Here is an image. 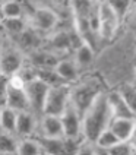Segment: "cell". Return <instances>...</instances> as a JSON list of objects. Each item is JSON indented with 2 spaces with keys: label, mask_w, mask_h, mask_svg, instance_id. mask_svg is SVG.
Segmentation results:
<instances>
[{
  "label": "cell",
  "mask_w": 136,
  "mask_h": 155,
  "mask_svg": "<svg viewBox=\"0 0 136 155\" xmlns=\"http://www.w3.org/2000/svg\"><path fill=\"white\" fill-rule=\"evenodd\" d=\"M43 155H47V154H43Z\"/></svg>",
  "instance_id": "obj_35"
},
{
  "label": "cell",
  "mask_w": 136,
  "mask_h": 155,
  "mask_svg": "<svg viewBox=\"0 0 136 155\" xmlns=\"http://www.w3.org/2000/svg\"><path fill=\"white\" fill-rule=\"evenodd\" d=\"M53 70L63 84H69V85L72 82H76L79 76V68L73 61V59H59Z\"/></svg>",
  "instance_id": "obj_14"
},
{
  "label": "cell",
  "mask_w": 136,
  "mask_h": 155,
  "mask_svg": "<svg viewBox=\"0 0 136 155\" xmlns=\"http://www.w3.org/2000/svg\"><path fill=\"white\" fill-rule=\"evenodd\" d=\"M73 61L76 63V66L81 69H85V68H89L91 64L94 63V59H95V50L91 44L82 43L78 45L76 48L73 50Z\"/></svg>",
  "instance_id": "obj_15"
},
{
  "label": "cell",
  "mask_w": 136,
  "mask_h": 155,
  "mask_svg": "<svg viewBox=\"0 0 136 155\" xmlns=\"http://www.w3.org/2000/svg\"><path fill=\"white\" fill-rule=\"evenodd\" d=\"M37 130H38L37 136H41V138H63V127H61L60 116L41 114Z\"/></svg>",
  "instance_id": "obj_11"
},
{
  "label": "cell",
  "mask_w": 136,
  "mask_h": 155,
  "mask_svg": "<svg viewBox=\"0 0 136 155\" xmlns=\"http://www.w3.org/2000/svg\"><path fill=\"white\" fill-rule=\"evenodd\" d=\"M0 155H16V154H13V152H0Z\"/></svg>",
  "instance_id": "obj_31"
},
{
  "label": "cell",
  "mask_w": 136,
  "mask_h": 155,
  "mask_svg": "<svg viewBox=\"0 0 136 155\" xmlns=\"http://www.w3.org/2000/svg\"><path fill=\"white\" fill-rule=\"evenodd\" d=\"M101 91L97 88V85L89 82V81L88 82H82V84L76 85L75 88L70 86V104L79 111V114H82L86 110V107L91 104V101Z\"/></svg>",
  "instance_id": "obj_4"
},
{
  "label": "cell",
  "mask_w": 136,
  "mask_h": 155,
  "mask_svg": "<svg viewBox=\"0 0 136 155\" xmlns=\"http://www.w3.org/2000/svg\"><path fill=\"white\" fill-rule=\"evenodd\" d=\"M2 2H5V0H0V3H2Z\"/></svg>",
  "instance_id": "obj_33"
},
{
  "label": "cell",
  "mask_w": 136,
  "mask_h": 155,
  "mask_svg": "<svg viewBox=\"0 0 136 155\" xmlns=\"http://www.w3.org/2000/svg\"><path fill=\"white\" fill-rule=\"evenodd\" d=\"M89 2H92V3H101V2H104V0H89Z\"/></svg>",
  "instance_id": "obj_32"
},
{
  "label": "cell",
  "mask_w": 136,
  "mask_h": 155,
  "mask_svg": "<svg viewBox=\"0 0 136 155\" xmlns=\"http://www.w3.org/2000/svg\"><path fill=\"white\" fill-rule=\"evenodd\" d=\"M37 126L38 120L35 117V113L32 111H19L16 117V127H15V135L18 138H29L37 133Z\"/></svg>",
  "instance_id": "obj_12"
},
{
  "label": "cell",
  "mask_w": 136,
  "mask_h": 155,
  "mask_svg": "<svg viewBox=\"0 0 136 155\" xmlns=\"http://www.w3.org/2000/svg\"><path fill=\"white\" fill-rule=\"evenodd\" d=\"M107 97V104L110 110L111 117H128V119H135V110L130 108L128 104L123 101V98L117 94V91H110L105 92Z\"/></svg>",
  "instance_id": "obj_13"
},
{
  "label": "cell",
  "mask_w": 136,
  "mask_h": 155,
  "mask_svg": "<svg viewBox=\"0 0 136 155\" xmlns=\"http://www.w3.org/2000/svg\"><path fill=\"white\" fill-rule=\"evenodd\" d=\"M59 24V15L47 6H40L34 9L31 15V26L35 32L50 34L53 32Z\"/></svg>",
  "instance_id": "obj_5"
},
{
  "label": "cell",
  "mask_w": 136,
  "mask_h": 155,
  "mask_svg": "<svg viewBox=\"0 0 136 155\" xmlns=\"http://www.w3.org/2000/svg\"><path fill=\"white\" fill-rule=\"evenodd\" d=\"M63 138L68 139H82V126H81V114L76 108L69 104L68 108L60 116Z\"/></svg>",
  "instance_id": "obj_8"
},
{
  "label": "cell",
  "mask_w": 136,
  "mask_h": 155,
  "mask_svg": "<svg viewBox=\"0 0 136 155\" xmlns=\"http://www.w3.org/2000/svg\"><path fill=\"white\" fill-rule=\"evenodd\" d=\"M107 127L114 133L120 142H130L135 136V119L128 117H111Z\"/></svg>",
  "instance_id": "obj_9"
},
{
  "label": "cell",
  "mask_w": 136,
  "mask_h": 155,
  "mask_svg": "<svg viewBox=\"0 0 136 155\" xmlns=\"http://www.w3.org/2000/svg\"><path fill=\"white\" fill-rule=\"evenodd\" d=\"M22 68H24V56L21 50L18 47L8 48L3 45L0 51V75L12 76L16 75Z\"/></svg>",
  "instance_id": "obj_7"
},
{
  "label": "cell",
  "mask_w": 136,
  "mask_h": 155,
  "mask_svg": "<svg viewBox=\"0 0 136 155\" xmlns=\"http://www.w3.org/2000/svg\"><path fill=\"white\" fill-rule=\"evenodd\" d=\"M18 142H19V138L15 133H8V132L0 130V152H13V154H16Z\"/></svg>",
  "instance_id": "obj_23"
},
{
  "label": "cell",
  "mask_w": 136,
  "mask_h": 155,
  "mask_svg": "<svg viewBox=\"0 0 136 155\" xmlns=\"http://www.w3.org/2000/svg\"><path fill=\"white\" fill-rule=\"evenodd\" d=\"M6 92H8V76L0 75V107H5Z\"/></svg>",
  "instance_id": "obj_27"
},
{
  "label": "cell",
  "mask_w": 136,
  "mask_h": 155,
  "mask_svg": "<svg viewBox=\"0 0 136 155\" xmlns=\"http://www.w3.org/2000/svg\"><path fill=\"white\" fill-rule=\"evenodd\" d=\"M48 88L50 86L37 76L25 82L24 89H25V94L28 97V103H29V108H31L32 113H35V114L41 113Z\"/></svg>",
  "instance_id": "obj_6"
},
{
  "label": "cell",
  "mask_w": 136,
  "mask_h": 155,
  "mask_svg": "<svg viewBox=\"0 0 136 155\" xmlns=\"http://www.w3.org/2000/svg\"><path fill=\"white\" fill-rule=\"evenodd\" d=\"M105 3L113 9V12L119 16L120 21L128 16L133 6V0H105Z\"/></svg>",
  "instance_id": "obj_22"
},
{
  "label": "cell",
  "mask_w": 136,
  "mask_h": 155,
  "mask_svg": "<svg viewBox=\"0 0 136 155\" xmlns=\"http://www.w3.org/2000/svg\"><path fill=\"white\" fill-rule=\"evenodd\" d=\"M95 147V145H94ZM95 155H110L108 149H104V148H97L95 147Z\"/></svg>",
  "instance_id": "obj_28"
},
{
  "label": "cell",
  "mask_w": 136,
  "mask_h": 155,
  "mask_svg": "<svg viewBox=\"0 0 136 155\" xmlns=\"http://www.w3.org/2000/svg\"><path fill=\"white\" fill-rule=\"evenodd\" d=\"M69 104H70V85L69 84H59V85L50 86L45 95V100H44L41 114L61 116Z\"/></svg>",
  "instance_id": "obj_3"
},
{
  "label": "cell",
  "mask_w": 136,
  "mask_h": 155,
  "mask_svg": "<svg viewBox=\"0 0 136 155\" xmlns=\"http://www.w3.org/2000/svg\"><path fill=\"white\" fill-rule=\"evenodd\" d=\"M111 119L105 92H100L94 98L86 110L81 114V126H82V139L86 142H94L98 133L107 127Z\"/></svg>",
  "instance_id": "obj_1"
},
{
  "label": "cell",
  "mask_w": 136,
  "mask_h": 155,
  "mask_svg": "<svg viewBox=\"0 0 136 155\" xmlns=\"http://www.w3.org/2000/svg\"><path fill=\"white\" fill-rule=\"evenodd\" d=\"M73 155H95V147H94L92 142L82 140V142L78 145L76 151H75Z\"/></svg>",
  "instance_id": "obj_26"
},
{
  "label": "cell",
  "mask_w": 136,
  "mask_h": 155,
  "mask_svg": "<svg viewBox=\"0 0 136 155\" xmlns=\"http://www.w3.org/2000/svg\"><path fill=\"white\" fill-rule=\"evenodd\" d=\"M0 111H2V107H0Z\"/></svg>",
  "instance_id": "obj_34"
},
{
  "label": "cell",
  "mask_w": 136,
  "mask_h": 155,
  "mask_svg": "<svg viewBox=\"0 0 136 155\" xmlns=\"http://www.w3.org/2000/svg\"><path fill=\"white\" fill-rule=\"evenodd\" d=\"M119 142H120V140L114 136V133H113L108 127H105L104 130H101V132L98 133V136L95 138V140H94L92 143L97 148L110 149L111 147H114V145H116V143H119Z\"/></svg>",
  "instance_id": "obj_21"
},
{
  "label": "cell",
  "mask_w": 136,
  "mask_h": 155,
  "mask_svg": "<svg viewBox=\"0 0 136 155\" xmlns=\"http://www.w3.org/2000/svg\"><path fill=\"white\" fill-rule=\"evenodd\" d=\"M16 117L18 111L9 108V107H2V111H0V130L8 132V133H15Z\"/></svg>",
  "instance_id": "obj_20"
},
{
  "label": "cell",
  "mask_w": 136,
  "mask_h": 155,
  "mask_svg": "<svg viewBox=\"0 0 136 155\" xmlns=\"http://www.w3.org/2000/svg\"><path fill=\"white\" fill-rule=\"evenodd\" d=\"M117 94L123 98V101L128 104L130 108L135 110V104H136V92H135V85L133 84H129V82H124L116 89Z\"/></svg>",
  "instance_id": "obj_24"
},
{
  "label": "cell",
  "mask_w": 136,
  "mask_h": 155,
  "mask_svg": "<svg viewBox=\"0 0 136 155\" xmlns=\"http://www.w3.org/2000/svg\"><path fill=\"white\" fill-rule=\"evenodd\" d=\"M29 24L25 21V18H10V19H0V28L6 34L8 38H16L21 35Z\"/></svg>",
  "instance_id": "obj_17"
},
{
  "label": "cell",
  "mask_w": 136,
  "mask_h": 155,
  "mask_svg": "<svg viewBox=\"0 0 136 155\" xmlns=\"http://www.w3.org/2000/svg\"><path fill=\"white\" fill-rule=\"evenodd\" d=\"M119 16L113 12V9L105 3V0L97 5V21H95V35L104 41H111L120 26Z\"/></svg>",
  "instance_id": "obj_2"
},
{
  "label": "cell",
  "mask_w": 136,
  "mask_h": 155,
  "mask_svg": "<svg viewBox=\"0 0 136 155\" xmlns=\"http://www.w3.org/2000/svg\"><path fill=\"white\" fill-rule=\"evenodd\" d=\"M110 155H135V148H133V140L130 142H119L114 147H111Z\"/></svg>",
  "instance_id": "obj_25"
},
{
  "label": "cell",
  "mask_w": 136,
  "mask_h": 155,
  "mask_svg": "<svg viewBox=\"0 0 136 155\" xmlns=\"http://www.w3.org/2000/svg\"><path fill=\"white\" fill-rule=\"evenodd\" d=\"M51 2H54L57 5H68V0H51Z\"/></svg>",
  "instance_id": "obj_30"
},
{
  "label": "cell",
  "mask_w": 136,
  "mask_h": 155,
  "mask_svg": "<svg viewBox=\"0 0 136 155\" xmlns=\"http://www.w3.org/2000/svg\"><path fill=\"white\" fill-rule=\"evenodd\" d=\"M16 155H43V149L35 136L21 138L18 142Z\"/></svg>",
  "instance_id": "obj_18"
},
{
  "label": "cell",
  "mask_w": 136,
  "mask_h": 155,
  "mask_svg": "<svg viewBox=\"0 0 136 155\" xmlns=\"http://www.w3.org/2000/svg\"><path fill=\"white\" fill-rule=\"evenodd\" d=\"M24 18V8L16 0H5L0 3V19Z\"/></svg>",
  "instance_id": "obj_19"
},
{
  "label": "cell",
  "mask_w": 136,
  "mask_h": 155,
  "mask_svg": "<svg viewBox=\"0 0 136 155\" xmlns=\"http://www.w3.org/2000/svg\"><path fill=\"white\" fill-rule=\"evenodd\" d=\"M5 37H6V34H5V32H3V29L0 28V51H2V48H3V45H5V43H3Z\"/></svg>",
  "instance_id": "obj_29"
},
{
  "label": "cell",
  "mask_w": 136,
  "mask_h": 155,
  "mask_svg": "<svg viewBox=\"0 0 136 155\" xmlns=\"http://www.w3.org/2000/svg\"><path fill=\"white\" fill-rule=\"evenodd\" d=\"M5 107H9L15 111H31L29 103H28V97L25 94L24 86H16L9 84L8 81V92H6V101Z\"/></svg>",
  "instance_id": "obj_10"
},
{
  "label": "cell",
  "mask_w": 136,
  "mask_h": 155,
  "mask_svg": "<svg viewBox=\"0 0 136 155\" xmlns=\"http://www.w3.org/2000/svg\"><path fill=\"white\" fill-rule=\"evenodd\" d=\"M31 61V68L35 70H43V69H53L56 66V63L59 61V57L51 51H38L32 50L29 56Z\"/></svg>",
  "instance_id": "obj_16"
}]
</instances>
